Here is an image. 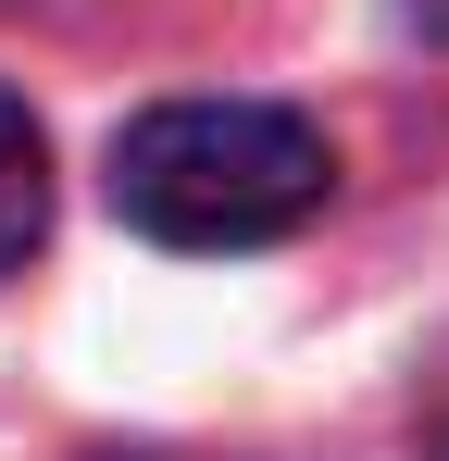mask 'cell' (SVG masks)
I'll list each match as a JSON object with an SVG mask.
<instances>
[{
    "label": "cell",
    "mask_w": 449,
    "mask_h": 461,
    "mask_svg": "<svg viewBox=\"0 0 449 461\" xmlns=\"http://www.w3.org/2000/svg\"><path fill=\"white\" fill-rule=\"evenodd\" d=\"M50 249V138H38V113L0 87V275H25Z\"/></svg>",
    "instance_id": "2"
},
{
    "label": "cell",
    "mask_w": 449,
    "mask_h": 461,
    "mask_svg": "<svg viewBox=\"0 0 449 461\" xmlns=\"http://www.w3.org/2000/svg\"><path fill=\"white\" fill-rule=\"evenodd\" d=\"M412 461H449V337L412 362Z\"/></svg>",
    "instance_id": "3"
},
{
    "label": "cell",
    "mask_w": 449,
    "mask_h": 461,
    "mask_svg": "<svg viewBox=\"0 0 449 461\" xmlns=\"http://www.w3.org/2000/svg\"><path fill=\"white\" fill-rule=\"evenodd\" d=\"M100 461H200V449H100Z\"/></svg>",
    "instance_id": "5"
},
{
    "label": "cell",
    "mask_w": 449,
    "mask_h": 461,
    "mask_svg": "<svg viewBox=\"0 0 449 461\" xmlns=\"http://www.w3.org/2000/svg\"><path fill=\"white\" fill-rule=\"evenodd\" d=\"M337 200V150L288 100H150L113 138V212L150 249H275Z\"/></svg>",
    "instance_id": "1"
},
{
    "label": "cell",
    "mask_w": 449,
    "mask_h": 461,
    "mask_svg": "<svg viewBox=\"0 0 449 461\" xmlns=\"http://www.w3.org/2000/svg\"><path fill=\"white\" fill-rule=\"evenodd\" d=\"M399 13H412V25H425V38L449 50V0H399Z\"/></svg>",
    "instance_id": "4"
}]
</instances>
